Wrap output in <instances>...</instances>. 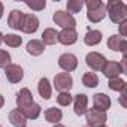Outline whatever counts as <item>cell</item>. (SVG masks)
I'll use <instances>...</instances> for the list:
<instances>
[{
	"mask_svg": "<svg viewBox=\"0 0 127 127\" xmlns=\"http://www.w3.org/2000/svg\"><path fill=\"white\" fill-rule=\"evenodd\" d=\"M105 8H106V15L112 23L120 24L127 20V6L121 0H109L105 5Z\"/></svg>",
	"mask_w": 127,
	"mask_h": 127,
	"instance_id": "obj_1",
	"label": "cell"
},
{
	"mask_svg": "<svg viewBox=\"0 0 127 127\" xmlns=\"http://www.w3.org/2000/svg\"><path fill=\"white\" fill-rule=\"evenodd\" d=\"M85 120H87L88 127H102V126H106L108 115L103 111H97V109L91 108L85 112Z\"/></svg>",
	"mask_w": 127,
	"mask_h": 127,
	"instance_id": "obj_2",
	"label": "cell"
},
{
	"mask_svg": "<svg viewBox=\"0 0 127 127\" xmlns=\"http://www.w3.org/2000/svg\"><path fill=\"white\" fill-rule=\"evenodd\" d=\"M54 88L60 93H66L70 91V88L73 87V78L70 76V73L66 72H60L54 76Z\"/></svg>",
	"mask_w": 127,
	"mask_h": 127,
	"instance_id": "obj_3",
	"label": "cell"
},
{
	"mask_svg": "<svg viewBox=\"0 0 127 127\" xmlns=\"http://www.w3.org/2000/svg\"><path fill=\"white\" fill-rule=\"evenodd\" d=\"M52 21L61 27V29H75L76 27V20L73 18V15H70L66 11H57L52 15Z\"/></svg>",
	"mask_w": 127,
	"mask_h": 127,
	"instance_id": "obj_4",
	"label": "cell"
},
{
	"mask_svg": "<svg viewBox=\"0 0 127 127\" xmlns=\"http://www.w3.org/2000/svg\"><path fill=\"white\" fill-rule=\"evenodd\" d=\"M58 66L63 72H73L78 67V57L72 52H64L58 57Z\"/></svg>",
	"mask_w": 127,
	"mask_h": 127,
	"instance_id": "obj_5",
	"label": "cell"
},
{
	"mask_svg": "<svg viewBox=\"0 0 127 127\" xmlns=\"http://www.w3.org/2000/svg\"><path fill=\"white\" fill-rule=\"evenodd\" d=\"M85 63H87V66L93 70V72H99L102 70V67L105 66V63H106V57L97 51H91L85 55Z\"/></svg>",
	"mask_w": 127,
	"mask_h": 127,
	"instance_id": "obj_6",
	"label": "cell"
},
{
	"mask_svg": "<svg viewBox=\"0 0 127 127\" xmlns=\"http://www.w3.org/2000/svg\"><path fill=\"white\" fill-rule=\"evenodd\" d=\"M102 72L108 79H114V78H118L121 73H126L118 61H111V60H106L105 66L102 67Z\"/></svg>",
	"mask_w": 127,
	"mask_h": 127,
	"instance_id": "obj_7",
	"label": "cell"
},
{
	"mask_svg": "<svg viewBox=\"0 0 127 127\" xmlns=\"http://www.w3.org/2000/svg\"><path fill=\"white\" fill-rule=\"evenodd\" d=\"M5 75H6V79L11 84H18L24 78V70H23V67L20 64H14V63H11L8 67H5Z\"/></svg>",
	"mask_w": 127,
	"mask_h": 127,
	"instance_id": "obj_8",
	"label": "cell"
},
{
	"mask_svg": "<svg viewBox=\"0 0 127 127\" xmlns=\"http://www.w3.org/2000/svg\"><path fill=\"white\" fill-rule=\"evenodd\" d=\"M39 29V18L34 14H24V20L21 24V32L26 34H33Z\"/></svg>",
	"mask_w": 127,
	"mask_h": 127,
	"instance_id": "obj_9",
	"label": "cell"
},
{
	"mask_svg": "<svg viewBox=\"0 0 127 127\" xmlns=\"http://www.w3.org/2000/svg\"><path fill=\"white\" fill-rule=\"evenodd\" d=\"M72 103H73V112H75L78 117L85 115V112L88 111V96L84 94V93L76 94V96L73 97Z\"/></svg>",
	"mask_w": 127,
	"mask_h": 127,
	"instance_id": "obj_10",
	"label": "cell"
},
{
	"mask_svg": "<svg viewBox=\"0 0 127 127\" xmlns=\"http://www.w3.org/2000/svg\"><path fill=\"white\" fill-rule=\"evenodd\" d=\"M34 102V99H33V94H32V91L27 88V87H24V88H21L18 93H17V109H26L27 106H30L32 103Z\"/></svg>",
	"mask_w": 127,
	"mask_h": 127,
	"instance_id": "obj_11",
	"label": "cell"
},
{
	"mask_svg": "<svg viewBox=\"0 0 127 127\" xmlns=\"http://www.w3.org/2000/svg\"><path fill=\"white\" fill-rule=\"evenodd\" d=\"M106 45H108V48H109L111 51H118V52L126 54L127 40H126V37H123V36H120V34H112V36H109Z\"/></svg>",
	"mask_w": 127,
	"mask_h": 127,
	"instance_id": "obj_12",
	"label": "cell"
},
{
	"mask_svg": "<svg viewBox=\"0 0 127 127\" xmlns=\"http://www.w3.org/2000/svg\"><path fill=\"white\" fill-rule=\"evenodd\" d=\"M111 97L106 94V93H96L93 96V108L97 109V111H103L106 112L109 108H111Z\"/></svg>",
	"mask_w": 127,
	"mask_h": 127,
	"instance_id": "obj_13",
	"label": "cell"
},
{
	"mask_svg": "<svg viewBox=\"0 0 127 127\" xmlns=\"http://www.w3.org/2000/svg\"><path fill=\"white\" fill-rule=\"evenodd\" d=\"M78 40V32L76 29H61L58 32V42L61 45H73Z\"/></svg>",
	"mask_w": 127,
	"mask_h": 127,
	"instance_id": "obj_14",
	"label": "cell"
},
{
	"mask_svg": "<svg viewBox=\"0 0 127 127\" xmlns=\"http://www.w3.org/2000/svg\"><path fill=\"white\" fill-rule=\"evenodd\" d=\"M37 93H39V96L42 97V99H45V100H49L51 99V94H52V85H51V82H49V79L48 78H40L39 79V84H37Z\"/></svg>",
	"mask_w": 127,
	"mask_h": 127,
	"instance_id": "obj_15",
	"label": "cell"
},
{
	"mask_svg": "<svg viewBox=\"0 0 127 127\" xmlns=\"http://www.w3.org/2000/svg\"><path fill=\"white\" fill-rule=\"evenodd\" d=\"M23 20H24V12H21L18 9H14V11H11L9 17H8V26L14 30H20L21 24H23Z\"/></svg>",
	"mask_w": 127,
	"mask_h": 127,
	"instance_id": "obj_16",
	"label": "cell"
},
{
	"mask_svg": "<svg viewBox=\"0 0 127 127\" xmlns=\"http://www.w3.org/2000/svg\"><path fill=\"white\" fill-rule=\"evenodd\" d=\"M43 117H45V120H46L48 123H51V124L54 126V124H58V123L61 121V118H63V112H61V109H60V108L52 106V108L45 109Z\"/></svg>",
	"mask_w": 127,
	"mask_h": 127,
	"instance_id": "obj_17",
	"label": "cell"
},
{
	"mask_svg": "<svg viewBox=\"0 0 127 127\" xmlns=\"http://www.w3.org/2000/svg\"><path fill=\"white\" fill-rule=\"evenodd\" d=\"M26 51H27L30 55H33V57H39V55L43 54V51H45V45L42 43L40 39H32V40L27 43Z\"/></svg>",
	"mask_w": 127,
	"mask_h": 127,
	"instance_id": "obj_18",
	"label": "cell"
},
{
	"mask_svg": "<svg viewBox=\"0 0 127 127\" xmlns=\"http://www.w3.org/2000/svg\"><path fill=\"white\" fill-rule=\"evenodd\" d=\"M9 121L14 127H26L29 120L24 117V114L20 109H12L9 112Z\"/></svg>",
	"mask_w": 127,
	"mask_h": 127,
	"instance_id": "obj_19",
	"label": "cell"
},
{
	"mask_svg": "<svg viewBox=\"0 0 127 127\" xmlns=\"http://www.w3.org/2000/svg\"><path fill=\"white\" fill-rule=\"evenodd\" d=\"M42 43L43 45H55L58 42V32L52 27H48L42 33Z\"/></svg>",
	"mask_w": 127,
	"mask_h": 127,
	"instance_id": "obj_20",
	"label": "cell"
},
{
	"mask_svg": "<svg viewBox=\"0 0 127 127\" xmlns=\"http://www.w3.org/2000/svg\"><path fill=\"white\" fill-rule=\"evenodd\" d=\"M106 17V8H105V3L97 8V9H93V11H87V20L91 21V23H100L103 21V18Z\"/></svg>",
	"mask_w": 127,
	"mask_h": 127,
	"instance_id": "obj_21",
	"label": "cell"
},
{
	"mask_svg": "<svg viewBox=\"0 0 127 127\" xmlns=\"http://www.w3.org/2000/svg\"><path fill=\"white\" fill-rule=\"evenodd\" d=\"M102 42V32L99 30H88L84 36V43L88 46H96Z\"/></svg>",
	"mask_w": 127,
	"mask_h": 127,
	"instance_id": "obj_22",
	"label": "cell"
},
{
	"mask_svg": "<svg viewBox=\"0 0 127 127\" xmlns=\"http://www.w3.org/2000/svg\"><path fill=\"white\" fill-rule=\"evenodd\" d=\"M21 112L24 114V117H26L27 120H36V118H39V115H40V112H42V108H40L39 103L33 102V103H32L30 106H27L26 109H21Z\"/></svg>",
	"mask_w": 127,
	"mask_h": 127,
	"instance_id": "obj_23",
	"label": "cell"
},
{
	"mask_svg": "<svg viewBox=\"0 0 127 127\" xmlns=\"http://www.w3.org/2000/svg\"><path fill=\"white\" fill-rule=\"evenodd\" d=\"M82 84L87 88H96L99 85V76L94 72H85L82 75Z\"/></svg>",
	"mask_w": 127,
	"mask_h": 127,
	"instance_id": "obj_24",
	"label": "cell"
},
{
	"mask_svg": "<svg viewBox=\"0 0 127 127\" xmlns=\"http://www.w3.org/2000/svg\"><path fill=\"white\" fill-rule=\"evenodd\" d=\"M108 87L112 90V91H117V93H124L126 91V87H127V82L123 79V78H114V79H109L108 82Z\"/></svg>",
	"mask_w": 127,
	"mask_h": 127,
	"instance_id": "obj_25",
	"label": "cell"
},
{
	"mask_svg": "<svg viewBox=\"0 0 127 127\" xmlns=\"http://www.w3.org/2000/svg\"><path fill=\"white\" fill-rule=\"evenodd\" d=\"M3 42L11 46V48H18L21 43H23V37L15 34V33H9V34H5L3 36Z\"/></svg>",
	"mask_w": 127,
	"mask_h": 127,
	"instance_id": "obj_26",
	"label": "cell"
},
{
	"mask_svg": "<svg viewBox=\"0 0 127 127\" xmlns=\"http://www.w3.org/2000/svg\"><path fill=\"white\" fill-rule=\"evenodd\" d=\"M82 8H84V2H82V0H69V2L66 3V9H67L66 12H69L70 15L81 12Z\"/></svg>",
	"mask_w": 127,
	"mask_h": 127,
	"instance_id": "obj_27",
	"label": "cell"
},
{
	"mask_svg": "<svg viewBox=\"0 0 127 127\" xmlns=\"http://www.w3.org/2000/svg\"><path fill=\"white\" fill-rule=\"evenodd\" d=\"M72 100H73V96L69 91H66V93H58V96H57V103L60 106H69L72 103Z\"/></svg>",
	"mask_w": 127,
	"mask_h": 127,
	"instance_id": "obj_28",
	"label": "cell"
},
{
	"mask_svg": "<svg viewBox=\"0 0 127 127\" xmlns=\"http://www.w3.org/2000/svg\"><path fill=\"white\" fill-rule=\"evenodd\" d=\"M26 6L27 8H30L32 11H36V12H39V11H43L45 9V6H46V2L45 0H32V2H26Z\"/></svg>",
	"mask_w": 127,
	"mask_h": 127,
	"instance_id": "obj_29",
	"label": "cell"
},
{
	"mask_svg": "<svg viewBox=\"0 0 127 127\" xmlns=\"http://www.w3.org/2000/svg\"><path fill=\"white\" fill-rule=\"evenodd\" d=\"M11 64V54L5 49H0V69H5Z\"/></svg>",
	"mask_w": 127,
	"mask_h": 127,
	"instance_id": "obj_30",
	"label": "cell"
},
{
	"mask_svg": "<svg viewBox=\"0 0 127 127\" xmlns=\"http://www.w3.org/2000/svg\"><path fill=\"white\" fill-rule=\"evenodd\" d=\"M103 5L102 0H87V2H84V6L87 8V11H93V9H97Z\"/></svg>",
	"mask_w": 127,
	"mask_h": 127,
	"instance_id": "obj_31",
	"label": "cell"
},
{
	"mask_svg": "<svg viewBox=\"0 0 127 127\" xmlns=\"http://www.w3.org/2000/svg\"><path fill=\"white\" fill-rule=\"evenodd\" d=\"M126 24H127V20L123 21V23H120V36H123V37L127 36V34H126Z\"/></svg>",
	"mask_w": 127,
	"mask_h": 127,
	"instance_id": "obj_32",
	"label": "cell"
},
{
	"mask_svg": "<svg viewBox=\"0 0 127 127\" xmlns=\"http://www.w3.org/2000/svg\"><path fill=\"white\" fill-rule=\"evenodd\" d=\"M3 12H5V6H3L2 2H0V20H2V17H3Z\"/></svg>",
	"mask_w": 127,
	"mask_h": 127,
	"instance_id": "obj_33",
	"label": "cell"
},
{
	"mask_svg": "<svg viewBox=\"0 0 127 127\" xmlns=\"http://www.w3.org/2000/svg\"><path fill=\"white\" fill-rule=\"evenodd\" d=\"M5 106V97L2 96V94H0V109H2Z\"/></svg>",
	"mask_w": 127,
	"mask_h": 127,
	"instance_id": "obj_34",
	"label": "cell"
},
{
	"mask_svg": "<svg viewBox=\"0 0 127 127\" xmlns=\"http://www.w3.org/2000/svg\"><path fill=\"white\" fill-rule=\"evenodd\" d=\"M3 36H5V34H3L2 32H0V45H2V43H3Z\"/></svg>",
	"mask_w": 127,
	"mask_h": 127,
	"instance_id": "obj_35",
	"label": "cell"
},
{
	"mask_svg": "<svg viewBox=\"0 0 127 127\" xmlns=\"http://www.w3.org/2000/svg\"><path fill=\"white\" fill-rule=\"evenodd\" d=\"M52 127H66V126H63V124H60V123H58V124H54Z\"/></svg>",
	"mask_w": 127,
	"mask_h": 127,
	"instance_id": "obj_36",
	"label": "cell"
},
{
	"mask_svg": "<svg viewBox=\"0 0 127 127\" xmlns=\"http://www.w3.org/2000/svg\"><path fill=\"white\" fill-rule=\"evenodd\" d=\"M82 127H88V126H82Z\"/></svg>",
	"mask_w": 127,
	"mask_h": 127,
	"instance_id": "obj_37",
	"label": "cell"
},
{
	"mask_svg": "<svg viewBox=\"0 0 127 127\" xmlns=\"http://www.w3.org/2000/svg\"><path fill=\"white\" fill-rule=\"evenodd\" d=\"M102 127H108V126H102Z\"/></svg>",
	"mask_w": 127,
	"mask_h": 127,
	"instance_id": "obj_38",
	"label": "cell"
},
{
	"mask_svg": "<svg viewBox=\"0 0 127 127\" xmlns=\"http://www.w3.org/2000/svg\"><path fill=\"white\" fill-rule=\"evenodd\" d=\"M0 127H3V126H2V124H0Z\"/></svg>",
	"mask_w": 127,
	"mask_h": 127,
	"instance_id": "obj_39",
	"label": "cell"
},
{
	"mask_svg": "<svg viewBox=\"0 0 127 127\" xmlns=\"http://www.w3.org/2000/svg\"><path fill=\"white\" fill-rule=\"evenodd\" d=\"M26 127H27V126H26Z\"/></svg>",
	"mask_w": 127,
	"mask_h": 127,
	"instance_id": "obj_40",
	"label": "cell"
}]
</instances>
